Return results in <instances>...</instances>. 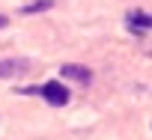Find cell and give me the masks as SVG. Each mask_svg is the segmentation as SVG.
<instances>
[{
    "instance_id": "1",
    "label": "cell",
    "mask_w": 152,
    "mask_h": 140,
    "mask_svg": "<svg viewBox=\"0 0 152 140\" xmlns=\"http://www.w3.org/2000/svg\"><path fill=\"white\" fill-rule=\"evenodd\" d=\"M21 93H33V96H42L48 104H54V107H63V104H69V90L60 84V81H48V84H42V87H24Z\"/></svg>"
},
{
    "instance_id": "2",
    "label": "cell",
    "mask_w": 152,
    "mask_h": 140,
    "mask_svg": "<svg viewBox=\"0 0 152 140\" xmlns=\"http://www.w3.org/2000/svg\"><path fill=\"white\" fill-rule=\"evenodd\" d=\"M60 75L63 78H69V81H78V84H93V72L87 66H78V63H63L60 66Z\"/></svg>"
},
{
    "instance_id": "3",
    "label": "cell",
    "mask_w": 152,
    "mask_h": 140,
    "mask_svg": "<svg viewBox=\"0 0 152 140\" xmlns=\"http://www.w3.org/2000/svg\"><path fill=\"white\" fill-rule=\"evenodd\" d=\"M27 69V63L24 60H3L0 63V78H12V75H21Z\"/></svg>"
},
{
    "instance_id": "4",
    "label": "cell",
    "mask_w": 152,
    "mask_h": 140,
    "mask_svg": "<svg viewBox=\"0 0 152 140\" xmlns=\"http://www.w3.org/2000/svg\"><path fill=\"white\" fill-rule=\"evenodd\" d=\"M54 3H57V0H36V3L24 6V15H36V12H45V9H51Z\"/></svg>"
},
{
    "instance_id": "5",
    "label": "cell",
    "mask_w": 152,
    "mask_h": 140,
    "mask_svg": "<svg viewBox=\"0 0 152 140\" xmlns=\"http://www.w3.org/2000/svg\"><path fill=\"white\" fill-rule=\"evenodd\" d=\"M6 24H9V18H6V15H0V30H3Z\"/></svg>"
},
{
    "instance_id": "6",
    "label": "cell",
    "mask_w": 152,
    "mask_h": 140,
    "mask_svg": "<svg viewBox=\"0 0 152 140\" xmlns=\"http://www.w3.org/2000/svg\"><path fill=\"white\" fill-rule=\"evenodd\" d=\"M146 27H149V30H152V15H149V21H146Z\"/></svg>"
}]
</instances>
